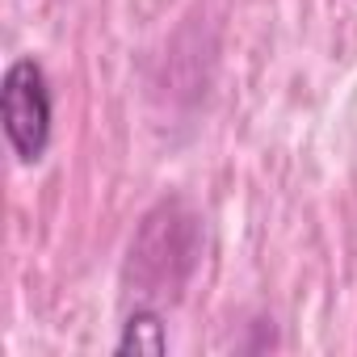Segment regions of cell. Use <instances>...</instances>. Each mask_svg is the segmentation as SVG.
Wrapping results in <instances>:
<instances>
[{
  "label": "cell",
  "instance_id": "cell-1",
  "mask_svg": "<svg viewBox=\"0 0 357 357\" xmlns=\"http://www.w3.org/2000/svg\"><path fill=\"white\" fill-rule=\"evenodd\" d=\"M0 126L22 164H38L51 147L55 101L51 80L34 55H17L0 76Z\"/></svg>",
  "mask_w": 357,
  "mask_h": 357
},
{
  "label": "cell",
  "instance_id": "cell-2",
  "mask_svg": "<svg viewBox=\"0 0 357 357\" xmlns=\"http://www.w3.org/2000/svg\"><path fill=\"white\" fill-rule=\"evenodd\" d=\"M114 353H122V357H126V353H147V357L168 353V332H164L160 311H151V307H135V311L126 315V324H122V336H118Z\"/></svg>",
  "mask_w": 357,
  "mask_h": 357
}]
</instances>
